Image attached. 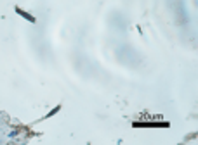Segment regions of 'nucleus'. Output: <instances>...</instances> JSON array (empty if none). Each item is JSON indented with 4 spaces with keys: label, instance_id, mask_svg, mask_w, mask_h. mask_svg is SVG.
Returning <instances> with one entry per match:
<instances>
[{
    "label": "nucleus",
    "instance_id": "nucleus-1",
    "mask_svg": "<svg viewBox=\"0 0 198 145\" xmlns=\"http://www.w3.org/2000/svg\"><path fill=\"white\" fill-rule=\"evenodd\" d=\"M14 11H16V14H19L23 19H26L28 23H31V24H35L37 23V19H35V16H31L30 12H26V11H23L21 7H14Z\"/></svg>",
    "mask_w": 198,
    "mask_h": 145
},
{
    "label": "nucleus",
    "instance_id": "nucleus-2",
    "mask_svg": "<svg viewBox=\"0 0 198 145\" xmlns=\"http://www.w3.org/2000/svg\"><path fill=\"white\" fill-rule=\"evenodd\" d=\"M59 111H61V106H56V107L52 109V111H51V112H49V114H47L45 118H52V116H54L56 112H59Z\"/></svg>",
    "mask_w": 198,
    "mask_h": 145
}]
</instances>
